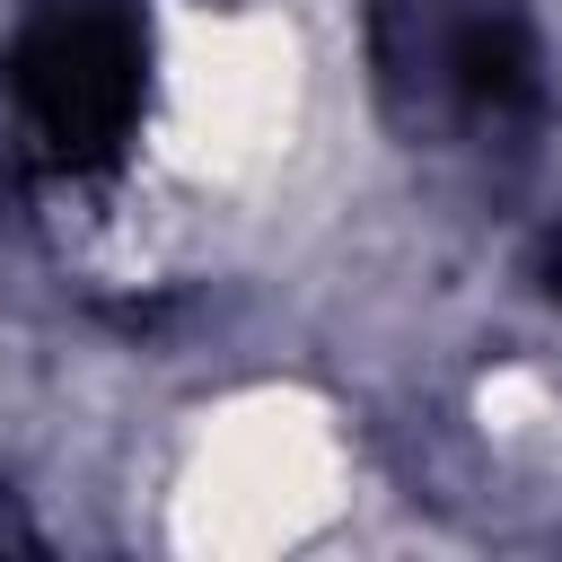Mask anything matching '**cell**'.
I'll list each match as a JSON object with an SVG mask.
<instances>
[{"mask_svg":"<svg viewBox=\"0 0 562 562\" xmlns=\"http://www.w3.org/2000/svg\"><path fill=\"white\" fill-rule=\"evenodd\" d=\"M132 97V44L105 18H70L26 53V105L53 140H114Z\"/></svg>","mask_w":562,"mask_h":562,"instance_id":"cell-1","label":"cell"}]
</instances>
